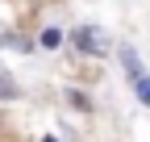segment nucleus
<instances>
[{"mask_svg": "<svg viewBox=\"0 0 150 142\" xmlns=\"http://www.w3.org/2000/svg\"><path fill=\"white\" fill-rule=\"evenodd\" d=\"M121 59H125V71H129V75L138 80V75H142V63H138V55H134V50H125Z\"/></svg>", "mask_w": 150, "mask_h": 142, "instance_id": "obj_1", "label": "nucleus"}, {"mask_svg": "<svg viewBox=\"0 0 150 142\" xmlns=\"http://www.w3.org/2000/svg\"><path fill=\"white\" fill-rule=\"evenodd\" d=\"M0 96H4V100H13V96H17V84L4 75V71H0Z\"/></svg>", "mask_w": 150, "mask_h": 142, "instance_id": "obj_2", "label": "nucleus"}, {"mask_svg": "<svg viewBox=\"0 0 150 142\" xmlns=\"http://www.w3.org/2000/svg\"><path fill=\"white\" fill-rule=\"evenodd\" d=\"M79 46H83V50H100V38H96L92 29H83V33H79Z\"/></svg>", "mask_w": 150, "mask_h": 142, "instance_id": "obj_3", "label": "nucleus"}, {"mask_svg": "<svg viewBox=\"0 0 150 142\" xmlns=\"http://www.w3.org/2000/svg\"><path fill=\"white\" fill-rule=\"evenodd\" d=\"M138 96H142V104H150V80L146 75H138Z\"/></svg>", "mask_w": 150, "mask_h": 142, "instance_id": "obj_4", "label": "nucleus"}, {"mask_svg": "<svg viewBox=\"0 0 150 142\" xmlns=\"http://www.w3.org/2000/svg\"><path fill=\"white\" fill-rule=\"evenodd\" d=\"M42 46H59V29H46L42 33Z\"/></svg>", "mask_w": 150, "mask_h": 142, "instance_id": "obj_5", "label": "nucleus"}]
</instances>
